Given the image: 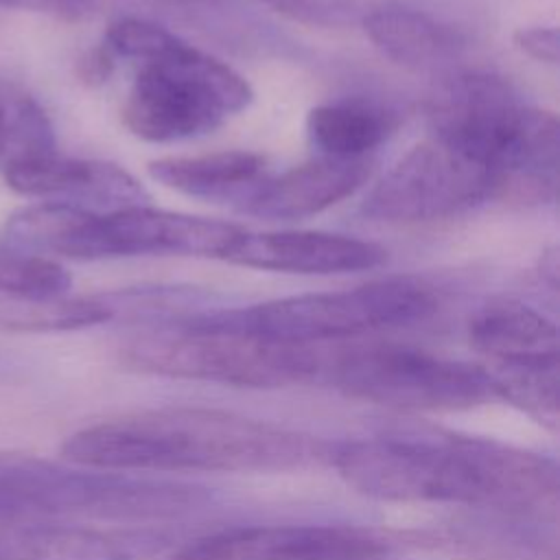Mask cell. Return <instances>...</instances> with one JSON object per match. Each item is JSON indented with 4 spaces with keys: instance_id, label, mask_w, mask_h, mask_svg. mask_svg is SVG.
Listing matches in <instances>:
<instances>
[{
    "instance_id": "obj_1",
    "label": "cell",
    "mask_w": 560,
    "mask_h": 560,
    "mask_svg": "<svg viewBox=\"0 0 560 560\" xmlns=\"http://www.w3.org/2000/svg\"><path fill=\"white\" fill-rule=\"evenodd\" d=\"M337 475L387 503H448L508 518H556V459L494 438L396 429L332 444Z\"/></svg>"
},
{
    "instance_id": "obj_2",
    "label": "cell",
    "mask_w": 560,
    "mask_h": 560,
    "mask_svg": "<svg viewBox=\"0 0 560 560\" xmlns=\"http://www.w3.org/2000/svg\"><path fill=\"white\" fill-rule=\"evenodd\" d=\"M317 435L234 411L160 407L74 431L66 462L109 472H298L328 464Z\"/></svg>"
},
{
    "instance_id": "obj_3",
    "label": "cell",
    "mask_w": 560,
    "mask_h": 560,
    "mask_svg": "<svg viewBox=\"0 0 560 560\" xmlns=\"http://www.w3.org/2000/svg\"><path fill=\"white\" fill-rule=\"evenodd\" d=\"M435 140L499 177V197L551 201L558 168V116L525 105L508 81L486 72L448 79L429 101Z\"/></svg>"
},
{
    "instance_id": "obj_4",
    "label": "cell",
    "mask_w": 560,
    "mask_h": 560,
    "mask_svg": "<svg viewBox=\"0 0 560 560\" xmlns=\"http://www.w3.org/2000/svg\"><path fill=\"white\" fill-rule=\"evenodd\" d=\"M212 503V492L197 483L63 468L55 462L0 453V518L92 516L125 523L179 518Z\"/></svg>"
},
{
    "instance_id": "obj_5",
    "label": "cell",
    "mask_w": 560,
    "mask_h": 560,
    "mask_svg": "<svg viewBox=\"0 0 560 560\" xmlns=\"http://www.w3.org/2000/svg\"><path fill=\"white\" fill-rule=\"evenodd\" d=\"M122 361L144 374L256 389L308 383L324 368L311 346L219 326L201 315L133 339Z\"/></svg>"
},
{
    "instance_id": "obj_6",
    "label": "cell",
    "mask_w": 560,
    "mask_h": 560,
    "mask_svg": "<svg viewBox=\"0 0 560 560\" xmlns=\"http://www.w3.org/2000/svg\"><path fill=\"white\" fill-rule=\"evenodd\" d=\"M252 96L249 83L234 68L168 33L138 63L122 120L133 136L149 142L188 140L247 109Z\"/></svg>"
},
{
    "instance_id": "obj_7",
    "label": "cell",
    "mask_w": 560,
    "mask_h": 560,
    "mask_svg": "<svg viewBox=\"0 0 560 560\" xmlns=\"http://www.w3.org/2000/svg\"><path fill=\"white\" fill-rule=\"evenodd\" d=\"M435 306V293L427 282L396 276L339 291L302 293L247 308L206 313L201 317L276 341L313 346L317 341L409 326L427 319Z\"/></svg>"
},
{
    "instance_id": "obj_8",
    "label": "cell",
    "mask_w": 560,
    "mask_h": 560,
    "mask_svg": "<svg viewBox=\"0 0 560 560\" xmlns=\"http://www.w3.org/2000/svg\"><path fill=\"white\" fill-rule=\"evenodd\" d=\"M322 372L343 396L394 411H462L497 400L483 365L405 346L354 348Z\"/></svg>"
},
{
    "instance_id": "obj_9",
    "label": "cell",
    "mask_w": 560,
    "mask_h": 560,
    "mask_svg": "<svg viewBox=\"0 0 560 560\" xmlns=\"http://www.w3.org/2000/svg\"><path fill=\"white\" fill-rule=\"evenodd\" d=\"M499 197V177L429 138L407 151L368 192L361 212L374 221L416 223L457 214Z\"/></svg>"
},
{
    "instance_id": "obj_10",
    "label": "cell",
    "mask_w": 560,
    "mask_h": 560,
    "mask_svg": "<svg viewBox=\"0 0 560 560\" xmlns=\"http://www.w3.org/2000/svg\"><path fill=\"white\" fill-rule=\"evenodd\" d=\"M241 232L243 228L228 221L133 203L109 212H90L63 256L74 260L138 254L223 258Z\"/></svg>"
},
{
    "instance_id": "obj_11",
    "label": "cell",
    "mask_w": 560,
    "mask_h": 560,
    "mask_svg": "<svg viewBox=\"0 0 560 560\" xmlns=\"http://www.w3.org/2000/svg\"><path fill=\"white\" fill-rule=\"evenodd\" d=\"M387 534L322 523L225 527L182 545L171 560H374L392 556Z\"/></svg>"
},
{
    "instance_id": "obj_12",
    "label": "cell",
    "mask_w": 560,
    "mask_h": 560,
    "mask_svg": "<svg viewBox=\"0 0 560 560\" xmlns=\"http://www.w3.org/2000/svg\"><path fill=\"white\" fill-rule=\"evenodd\" d=\"M385 258L387 252L372 241L315 230H243L223 256L243 267L315 276L365 271L383 265Z\"/></svg>"
},
{
    "instance_id": "obj_13",
    "label": "cell",
    "mask_w": 560,
    "mask_h": 560,
    "mask_svg": "<svg viewBox=\"0 0 560 560\" xmlns=\"http://www.w3.org/2000/svg\"><path fill=\"white\" fill-rule=\"evenodd\" d=\"M11 190L26 197H44L50 201H66L94 212H105L142 203L144 190L140 184L116 164L66 158L50 153L4 171Z\"/></svg>"
},
{
    "instance_id": "obj_14",
    "label": "cell",
    "mask_w": 560,
    "mask_h": 560,
    "mask_svg": "<svg viewBox=\"0 0 560 560\" xmlns=\"http://www.w3.org/2000/svg\"><path fill=\"white\" fill-rule=\"evenodd\" d=\"M368 173L365 160L317 155L276 177H262L243 199V210L271 221L304 219L350 197Z\"/></svg>"
},
{
    "instance_id": "obj_15",
    "label": "cell",
    "mask_w": 560,
    "mask_h": 560,
    "mask_svg": "<svg viewBox=\"0 0 560 560\" xmlns=\"http://www.w3.org/2000/svg\"><path fill=\"white\" fill-rule=\"evenodd\" d=\"M470 346L488 359V370L558 365V328L540 311L499 300L481 306L468 324Z\"/></svg>"
},
{
    "instance_id": "obj_16",
    "label": "cell",
    "mask_w": 560,
    "mask_h": 560,
    "mask_svg": "<svg viewBox=\"0 0 560 560\" xmlns=\"http://www.w3.org/2000/svg\"><path fill=\"white\" fill-rule=\"evenodd\" d=\"M175 536L162 527H81L35 523L18 536V551L26 560H147L173 545Z\"/></svg>"
},
{
    "instance_id": "obj_17",
    "label": "cell",
    "mask_w": 560,
    "mask_h": 560,
    "mask_svg": "<svg viewBox=\"0 0 560 560\" xmlns=\"http://www.w3.org/2000/svg\"><path fill=\"white\" fill-rule=\"evenodd\" d=\"M370 42L392 61L407 68H433L451 61L464 46L462 35L433 15L400 7H372L361 18Z\"/></svg>"
},
{
    "instance_id": "obj_18",
    "label": "cell",
    "mask_w": 560,
    "mask_h": 560,
    "mask_svg": "<svg viewBox=\"0 0 560 560\" xmlns=\"http://www.w3.org/2000/svg\"><path fill=\"white\" fill-rule=\"evenodd\" d=\"M149 175L166 188L190 197L243 201L260 182L265 160L258 153L230 149L201 155H168L149 162Z\"/></svg>"
},
{
    "instance_id": "obj_19",
    "label": "cell",
    "mask_w": 560,
    "mask_h": 560,
    "mask_svg": "<svg viewBox=\"0 0 560 560\" xmlns=\"http://www.w3.org/2000/svg\"><path fill=\"white\" fill-rule=\"evenodd\" d=\"M389 133V116L365 101H335L317 105L306 116L308 142L319 155L365 160Z\"/></svg>"
},
{
    "instance_id": "obj_20",
    "label": "cell",
    "mask_w": 560,
    "mask_h": 560,
    "mask_svg": "<svg viewBox=\"0 0 560 560\" xmlns=\"http://www.w3.org/2000/svg\"><path fill=\"white\" fill-rule=\"evenodd\" d=\"M57 153L55 129L44 107L15 81L0 77V168Z\"/></svg>"
},
{
    "instance_id": "obj_21",
    "label": "cell",
    "mask_w": 560,
    "mask_h": 560,
    "mask_svg": "<svg viewBox=\"0 0 560 560\" xmlns=\"http://www.w3.org/2000/svg\"><path fill=\"white\" fill-rule=\"evenodd\" d=\"M90 210L66 201H42L13 212L4 223V241L31 254L63 256Z\"/></svg>"
},
{
    "instance_id": "obj_22",
    "label": "cell",
    "mask_w": 560,
    "mask_h": 560,
    "mask_svg": "<svg viewBox=\"0 0 560 560\" xmlns=\"http://www.w3.org/2000/svg\"><path fill=\"white\" fill-rule=\"evenodd\" d=\"M70 287L72 276L57 260L0 241V293L39 304L68 295Z\"/></svg>"
},
{
    "instance_id": "obj_23",
    "label": "cell",
    "mask_w": 560,
    "mask_h": 560,
    "mask_svg": "<svg viewBox=\"0 0 560 560\" xmlns=\"http://www.w3.org/2000/svg\"><path fill=\"white\" fill-rule=\"evenodd\" d=\"M488 370V368H486ZM497 400L521 409L547 431L560 424V376L558 365L523 370H488Z\"/></svg>"
},
{
    "instance_id": "obj_24",
    "label": "cell",
    "mask_w": 560,
    "mask_h": 560,
    "mask_svg": "<svg viewBox=\"0 0 560 560\" xmlns=\"http://www.w3.org/2000/svg\"><path fill=\"white\" fill-rule=\"evenodd\" d=\"M293 20L308 24H348L361 20L370 9L359 0H260Z\"/></svg>"
},
{
    "instance_id": "obj_25",
    "label": "cell",
    "mask_w": 560,
    "mask_h": 560,
    "mask_svg": "<svg viewBox=\"0 0 560 560\" xmlns=\"http://www.w3.org/2000/svg\"><path fill=\"white\" fill-rule=\"evenodd\" d=\"M112 0H0V7L52 15L66 22H81L103 13Z\"/></svg>"
},
{
    "instance_id": "obj_26",
    "label": "cell",
    "mask_w": 560,
    "mask_h": 560,
    "mask_svg": "<svg viewBox=\"0 0 560 560\" xmlns=\"http://www.w3.org/2000/svg\"><path fill=\"white\" fill-rule=\"evenodd\" d=\"M512 39L523 55L542 63H558L560 39L556 26H523L512 35Z\"/></svg>"
},
{
    "instance_id": "obj_27",
    "label": "cell",
    "mask_w": 560,
    "mask_h": 560,
    "mask_svg": "<svg viewBox=\"0 0 560 560\" xmlns=\"http://www.w3.org/2000/svg\"><path fill=\"white\" fill-rule=\"evenodd\" d=\"M112 66H114V57L109 55V50L105 46L101 48H94L90 50L81 61H79V77L90 83V85H96V83H103L109 72H112Z\"/></svg>"
},
{
    "instance_id": "obj_28",
    "label": "cell",
    "mask_w": 560,
    "mask_h": 560,
    "mask_svg": "<svg viewBox=\"0 0 560 560\" xmlns=\"http://www.w3.org/2000/svg\"><path fill=\"white\" fill-rule=\"evenodd\" d=\"M540 276L551 287L558 284V249L556 247H549V249L542 252V256H540Z\"/></svg>"
},
{
    "instance_id": "obj_29",
    "label": "cell",
    "mask_w": 560,
    "mask_h": 560,
    "mask_svg": "<svg viewBox=\"0 0 560 560\" xmlns=\"http://www.w3.org/2000/svg\"><path fill=\"white\" fill-rule=\"evenodd\" d=\"M374 560H396V558H392V556H383V558H374Z\"/></svg>"
}]
</instances>
